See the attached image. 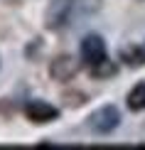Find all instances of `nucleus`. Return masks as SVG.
<instances>
[{
    "instance_id": "9",
    "label": "nucleus",
    "mask_w": 145,
    "mask_h": 150,
    "mask_svg": "<svg viewBox=\"0 0 145 150\" xmlns=\"http://www.w3.org/2000/svg\"><path fill=\"white\" fill-rule=\"evenodd\" d=\"M64 101H66V106L76 108V106L86 103V93H81V91H66V93H64Z\"/></svg>"
},
{
    "instance_id": "3",
    "label": "nucleus",
    "mask_w": 145,
    "mask_h": 150,
    "mask_svg": "<svg viewBox=\"0 0 145 150\" xmlns=\"http://www.w3.org/2000/svg\"><path fill=\"white\" fill-rule=\"evenodd\" d=\"M79 62L76 57H71V54H57V57L49 62V76H52L54 81H71L74 76H76L79 71Z\"/></svg>"
},
{
    "instance_id": "1",
    "label": "nucleus",
    "mask_w": 145,
    "mask_h": 150,
    "mask_svg": "<svg viewBox=\"0 0 145 150\" xmlns=\"http://www.w3.org/2000/svg\"><path fill=\"white\" fill-rule=\"evenodd\" d=\"M121 123V113H118L116 106H101L98 111H93L89 116V128L96 135H108L118 128Z\"/></svg>"
},
{
    "instance_id": "4",
    "label": "nucleus",
    "mask_w": 145,
    "mask_h": 150,
    "mask_svg": "<svg viewBox=\"0 0 145 150\" xmlns=\"http://www.w3.org/2000/svg\"><path fill=\"white\" fill-rule=\"evenodd\" d=\"M69 12H71V0H52L45 10V25L57 32L69 22Z\"/></svg>"
},
{
    "instance_id": "6",
    "label": "nucleus",
    "mask_w": 145,
    "mask_h": 150,
    "mask_svg": "<svg viewBox=\"0 0 145 150\" xmlns=\"http://www.w3.org/2000/svg\"><path fill=\"white\" fill-rule=\"evenodd\" d=\"M118 57L125 67L130 69H138V67H145V49L140 45H123L118 49Z\"/></svg>"
},
{
    "instance_id": "7",
    "label": "nucleus",
    "mask_w": 145,
    "mask_h": 150,
    "mask_svg": "<svg viewBox=\"0 0 145 150\" xmlns=\"http://www.w3.org/2000/svg\"><path fill=\"white\" fill-rule=\"evenodd\" d=\"M89 74H91L93 79L103 81V79H111V76H116V74H118V67H116V62H108V59H101L98 64H93V67H89Z\"/></svg>"
},
{
    "instance_id": "5",
    "label": "nucleus",
    "mask_w": 145,
    "mask_h": 150,
    "mask_svg": "<svg viewBox=\"0 0 145 150\" xmlns=\"http://www.w3.org/2000/svg\"><path fill=\"white\" fill-rule=\"evenodd\" d=\"M25 116H27V121H32L35 126H42V123L57 121L59 108H54V106L47 103V101H27L25 103Z\"/></svg>"
},
{
    "instance_id": "2",
    "label": "nucleus",
    "mask_w": 145,
    "mask_h": 150,
    "mask_svg": "<svg viewBox=\"0 0 145 150\" xmlns=\"http://www.w3.org/2000/svg\"><path fill=\"white\" fill-rule=\"evenodd\" d=\"M79 54H81V64L84 67H93V64H98L101 59H106V42H103V37L86 35L84 40H81Z\"/></svg>"
},
{
    "instance_id": "8",
    "label": "nucleus",
    "mask_w": 145,
    "mask_h": 150,
    "mask_svg": "<svg viewBox=\"0 0 145 150\" xmlns=\"http://www.w3.org/2000/svg\"><path fill=\"white\" fill-rule=\"evenodd\" d=\"M125 101H128V108L135 111V113L138 111H145V84H135Z\"/></svg>"
}]
</instances>
